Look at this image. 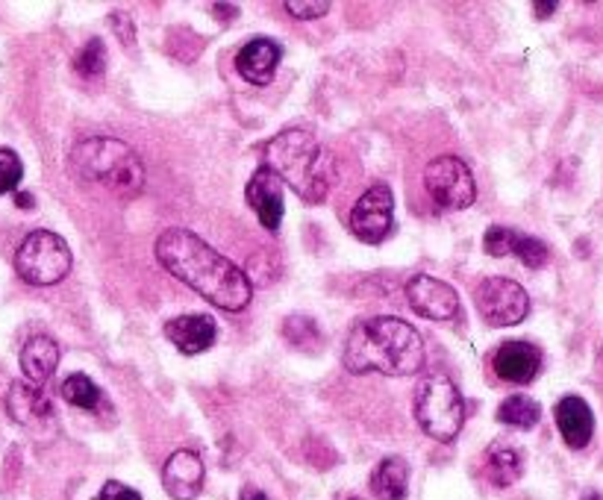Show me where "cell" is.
Returning <instances> with one entry per match:
<instances>
[{"instance_id":"obj_4","label":"cell","mask_w":603,"mask_h":500,"mask_svg":"<svg viewBox=\"0 0 603 500\" xmlns=\"http://www.w3.org/2000/svg\"><path fill=\"white\" fill-rule=\"evenodd\" d=\"M71 171L85 183L104 186L115 198L130 200L144 189V165L139 153L130 144L109 139V136H95L85 139L71 151Z\"/></svg>"},{"instance_id":"obj_1","label":"cell","mask_w":603,"mask_h":500,"mask_svg":"<svg viewBox=\"0 0 603 500\" xmlns=\"http://www.w3.org/2000/svg\"><path fill=\"white\" fill-rule=\"evenodd\" d=\"M153 254L160 259L165 271L177 277L179 283H186L198 294H204L212 306L224 312H242L254 298V286L236 263H230L224 254H218L216 247L207 245L204 239L171 226L165 230Z\"/></svg>"},{"instance_id":"obj_9","label":"cell","mask_w":603,"mask_h":500,"mask_svg":"<svg viewBox=\"0 0 603 500\" xmlns=\"http://www.w3.org/2000/svg\"><path fill=\"white\" fill-rule=\"evenodd\" d=\"M395 230V195L386 183H378L350 209V233L366 245H383Z\"/></svg>"},{"instance_id":"obj_16","label":"cell","mask_w":603,"mask_h":500,"mask_svg":"<svg viewBox=\"0 0 603 500\" xmlns=\"http://www.w3.org/2000/svg\"><path fill=\"white\" fill-rule=\"evenodd\" d=\"M554 416H556V427H559V433H563L568 447L583 451L585 444L592 442L594 416L583 397H577V395L563 397V400L556 404Z\"/></svg>"},{"instance_id":"obj_19","label":"cell","mask_w":603,"mask_h":500,"mask_svg":"<svg viewBox=\"0 0 603 500\" xmlns=\"http://www.w3.org/2000/svg\"><path fill=\"white\" fill-rule=\"evenodd\" d=\"M409 489V465L404 456H386L371 472V491L378 500H404Z\"/></svg>"},{"instance_id":"obj_26","label":"cell","mask_w":603,"mask_h":500,"mask_svg":"<svg viewBox=\"0 0 603 500\" xmlns=\"http://www.w3.org/2000/svg\"><path fill=\"white\" fill-rule=\"evenodd\" d=\"M21 179H24V165H21L19 153L0 148V195L19 191Z\"/></svg>"},{"instance_id":"obj_23","label":"cell","mask_w":603,"mask_h":500,"mask_svg":"<svg viewBox=\"0 0 603 500\" xmlns=\"http://www.w3.org/2000/svg\"><path fill=\"white\" fill-rule=\"evenodd\" d=\"M74 71L83 77V80H97V77H104L106 45L101 38H92L89 45H83V50L74 57Z\"/></svg>"},{"instance_id":"obj_5","label":"cell","mask_w":603,"mask_h":500,"mask_svg":"<svg viewBox=\"0 0 603 500\" xmlns=\"http://www.w3.org/2000/svg\"><path fill=\"white\" fill-rule=\"evenodd\" d=\"M415 421L436 442H453L465 425V400L444 374H433L418 386Z\"/></svg>"},{"instance_id":"obj_27","label":"cell","mask_w":603,"mask_h":500,"mask_svg":"<svg viewBox=\"0 0 603 500\" xmlns=\"http://www.w3.org/2000/svg\"><path fill=\"white\" fill-rule=\"evenodd\" d=\"M515 236H519V230H512V226L495 224L486 230V236H483V247H486V254L489 256H509L512 254V245H515Z\"/></svg>"},{"instance_id":"obj_15","label":"cell","mask_w":603,"mask_h":500,"mask_svg":"<svg viewBox=\"0 0 603 500\" xmlns=\"http://www.w3.org/2000/svg\"><path fill=\"white\" fill-rule=\"evenodd\" d=\"M280 59H283V48L274 38H254L236 54V71L247 83L271 85Z\"/></svg>"},{"instance_id":"obj_17","label":"cell","mask_w":603,"mask_h":500,"mask_svg":"<svg viewBox=\"0 0 603 500\" xmlns=\"http://www.w3.org/2000/svg\"><path fill=\"white\" fill-rule=\"evenodd\" d=\"M7 409L21 427H42L54 418V404L42 392V386L33 383H12L7 395Z\"/></svg>"},{"instance_id":"obj_10","label":"cell","mask_w":603,"mask_h":500,"mask_svg":"<svg viewBox=\"0 0 603 500\" xmlns=\"http://www.w3.org/2000/svg\"><path fill=\"white\" fill-rule=\"evenodd\" d=\"M406 301H409L413 312H418L421 318H430V322H448L460 312L456 289L430 275H415L406 283Z\"/></svg>"},{"instance_id":"obj_29","label":"cell","mask_w":603,"mask_h":500,"mask_svg":"<svg viewBox=\"0 0 603 500\" xmlns=\"http://www.w3.org/2000/svg\"><path fill=\"white\" fill-rule=\"evenodd\" d=\"M97 500H142V495L136 489H130V486H124V482L118 480H106L104 489H101V495H97Z\"/></svg>"},{"instance_id":"obj_3","label":"cell","mask_w":603,"mask_h":500,"mask_svg":"<svg viewBox=\"0 0 603 500\" xmlns=\"http://www.w3.org/2000/svg\"><path fill=\"white\" fill-rule=\"evenodd\" d=\"M265 168L292 186L303 204L318 207L327 200L333 186V156L306 130H286L265 144Z\"/></svg>"},{"instance_id":"obj_28","label":"cell","mask_w":603,"mask_h":500,"mask_svg":"<svg viewBox=\"0 0 603 500\" xmlns=\"http://www.w3.org/2000/svg\"><path fill=\"white\" fill-rule=\"evenodd\" d=\"M286 10L292 12L294 19L312 21L331 12V0H286Z\"/></svg>"},{"instance_id":"obj_6","label":"cell","mask_w":603,"mask_h":500,"mask_svg":"<svg viewBox=\"0 0 603 500\" xmlns=\"http://www.w3.org/2000/svg\"><path fill=\"white\" fill-rule=\"evenodd\" d=\"M15 271L30 286H54L71 271V247L50 230H33L15 254Z\"/></svg>"},{"instance_id":"obj_11","label":"cell","mask_w":603,"mask_h":500,"mask_svg":"<svg viewBox=\"0 0 603 500\" xmlns=\"http://www.w3.org/2000/svg\"><path fill=\"white\" fill-rule=\"evenodd\" d=\"M247 207L254 209L256 218H259V224L268 230V233H277L280 224H283V179L277 177L271 168H259L254 171V177L247 179V189H245Z\"/></svg>"},{"instance_id":"obj_12","label":"cell","mask_w":603,"mask_h":500,"mask_svg":"<svg viewBox=\"0 0 603 500\" xmlns=\"http://www.w3.org/2000/svg\"><path fill=\"white\" fill-rule=\"evenodd\" d=\"M204 480H207V468L195 451L171 453L162 468V486L174 500H195L204 491Z\"/></svg>"},{"instance_id":"obj_32","label":"cell","mask_w":603,"mask_h":500,"mask_svg":"<svg viewBox=\"0 0 603 500\" xmlns=\"http://www.w3.org/2000/svg\"><path fill=\"white\" fill-rule=\"evenodd\" d=\"M242 500H268V498H265L259 489H251V486H247V489L242 491Z\"/></svg>"},{"instance_id":"obj_25","label":"cell","mask_w":603,"mask_h":500,"mask_svg":"<svg viewBox=\"0 0 603 500\" xmlns=\"http://www.w3.org/2000/svg\"><path fill=\"white\" fill-rule=\"evenodd\" d=\"M512 254L519 256L527 268H545L547 259H550V247H547L542 239L519 233V236H515V245H512Z\"/></svg>"},{"instance_id":"obj_33","label":"cell","mask_w":603,"mask_h":500,"mask_svg":"<svg viewBox=\"0 0 603 500\" xmlns=\"http://www.w3.org/2000/svg\"><path fill=\"white\" fill-rule=\"evenodd\" d=\"M339 500H359V498H353V495H341Z\"/></svg>"},{"instance_id":"obj_2","label":"cell","mask_w":603,"mask_h":500,"mask_svg":"<svg viewBox=\"0 0 603 500\" xmlns=\"http://www.w3.org/2000/svg\"><path fill=\"white\" fill-rule=\"evenodd\" d=\"M341 362L350 374L378 371L386 377H409L425 369V341L413 324L395 315H378L353 324Z\"/></svg>"},{"instance_id":"obj_8","label":"cell","mask_w":603,"mask_h":500,"mask_svg":"<svg viewBox=\"0 0 603 500\" xmlns=\"http://www.w3.org/2000/svg\"><path fill=\"white\" fill-rule=\"evenodd\" d=\"M474 301H477L483 322L489 327H515L527 318L530 312V298L524 286L507 280V277L483 280L474 292Z\"/></svg>"},{"instance_id":"obj_31","label":"cell","mask_w":603,"mask_h":500,"mask_svg":"<svg viewBox=\"0 0 603 500\" xmlns=\"http://www.w3.org/2000/svg\"><path fill=\"white\" fill-rule=\"evenodd\" d=\"M15 204H19L21 209H33V195H27V191H21V195H15Z\"/></svg>"},{"instance_id":"obj_22","label":"cell","mask_w":603,"mask_h":500,"mask_svg":"<svg viewBox=\"0 0 603 500\" xmlns=\"http://www.w3.org/2000/svg\"><path fill=\"white\" fill-rule=\"evenodd\" d=\"M62 397H66V404L77 406V409H85V412H92L101 404V388H97L95 380H89L85 374H71V377L62 383Z\"/></svg>"},{"instance_id":"obj_30","label":"cell","mask_w":603,"mask_h":500,"mask_svg":"<svg viewBox=\"0 0 603 500\" xmlns=\"http://www.w3.org/2000/svg\"><path fill=\"white\" fill-rule=\"evenodd\" d=\"M533 12H536L538 19H547L550 12H556V3H533Z\"/></svg>"},{"instance_id":"obj_18","label":"cell","mask_w":603,"mask_h":500,"mask_svg":"<svg viewBox=\"0 0 603 500\" xmlns=\"http://www.w3.org/2000/svg\"><path fill=\"white\" fill-rule=\"evenodd\" d=\"M59 365V345L50 336H33L21 348V371L33 386H45Z\"/></svg>"},{"instance_id":"obj_7","label":"cell","mask_w":603,"mask_h":500,"mask_svg":"<svg viewBox=\"0 0 603 500\" xmlns=\"http://www.w3.org/2000/svg\"><path fill=\"white\" fill-rule=\"evenodd\" d=\"M425 189L442 212L468 209L477 198L472 168L460 156H436L425 168Z\"/></svg>"},{"instance_id":"obj_20","label":"cell","mask_w":603,"mask_h":500,"mask_svg":"<svg viewBox=\"0 0 603 500\" xmlns=\"http://www.w3.org/2000/svg\"><path fill=\"white\" fill-rule=\"evenodd\" d=\"M524 474V456L509 444H491L489 456H486V477L495 482L498 489H507Z\"/></svg>"},{"instance_id":"obj_14","label":"cell","mask_w":603,"mask_h":500,"mask_svg":"<svg viewBox=\"0 0 603 500\" xmlns=\"http://www.w3.org/2000/svg\"><path fill=\"white\" fill-rule=\"evenodd\" d=\"M165 339L186 357H198L204 350H209L218 339V327L212 315H177L165 324Z\"/></svg>"},{"instance_id":"obj_21","label":"cell","mask_w":603,"mask_h":500,"mask_svg":"<svg viewBox=\"0 0 603 500\" xmlns=\"http://www.w3.org/2000/svg\"><path fill=\"white\" fill-rule=\"evenodd\" d=\"M542 418V406L527 395H512L498 406V421L515 430H533Z\"/></svg>"},{"instance_id":"obj_24","label":"cell","mask_w":603,"mask_h":500,"mask_svg":"<svg viewBox=\"0 0 603 500\" xmlns=\"http://www.w3.org/2000/svg\"><path fill=\"white\" fill-rule=\"evenodd\" d=\"M283 336L292 341L294 348H310V345H318L321 341L318 324L312 322V318H306V315H292V318H286Z\"/></svg>"},{"instance_id":"obj_13","label":"cell","mask_w":603,"mask_h":500,"mask_svg":"<svg viewBox=\"0 0 603 500\" xmlns=\"http://www.w3.org/2000/svg\"><path fill=\"white\" fill-rule=\"evenodd\" d=\"M491 369L500 380L507 383H515V386H527L533 383L542 369V353H538L536 345L530 341H503L498 350H495V359H491Z\"/></svg>"}]
</instances>
